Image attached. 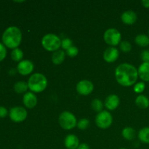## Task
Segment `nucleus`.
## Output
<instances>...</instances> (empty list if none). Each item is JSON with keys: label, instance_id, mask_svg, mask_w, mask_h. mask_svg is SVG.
<instances>
[{"label": "nucleus", "instance_id": "26", "mask_svg": "<svg viewBox=\"0 0 149 149\" xmlns=\"http://www.w3.org/2000/svg\"><path fill=\"white\" fill-rule=\"evenodd\" d=\"M77 127L79 130H84L87 129L90 126V121L87 119H81L77 122Z\"/></svg>", "mask_w": 149, "mask_h": 149}, {"label": "nucleus", "instance_id": "8", "mask_svg": "<svg viewBox=\"0 0 149 149\" xmlns=\"http://www.w3.org/2000/svg\"><path fill=\"white\" fill-rule=\"evenodd\" d=\"M9 116L13 122L20 123L26 120L28 116V112L25 108L21 106H15L10 109Z\"/></svg>", "mask_w": 149, "mask_h": 149}, {"label": "nucleus", "instance_id": "22", "mask_svg": "<svg viewBox=\"0 0 149 149\" xmlns=\"http://www.w3.org/2000/svg\"><path fill=\"white\" fill-rule=\"evenodd\" d=\"M138 138L144 143H149V127H143L138 132Z\"/></svg>", "mask_w": 149, "mask_h": 149}, {"label": "nucleus", "instance_id": "10", "mask_svg": "<svg viewBox=\"0 0 149 149\" xmlns=\"http://www.w3.org/2000/svg\"><path fill=\"white\" fill-rule=\"evenodd\" d=\"M34 65L32 61L29 60H23L18 63L17 65V71L23 76H27L33 71Z\"/></svg>", "mask_w": 149, "mask_h": 149}, {"label": "nucleus", "instance_id": "1", "mask_svg": "<svg viewBox=\"0 0 149 149\" xmlns=\"http://www.w3.org/2000/svg\"><path fill=\"white\" fill-rule=\"evenodd\" d=\"M115 78L123 87L132 86L138 80V69L130 63L120 64L115 70Z\"/></svg>", "mask_w": 149, "mask_h": 149}, {"label": "nucleus", "instance_id": "7", "mask_svg": "<svg viewBox=\"0 0 149 149\" xmlns=\"http://www.w3.org/2000/svg\"><path fill=\"white\" fill-rule=\"evenodd\" d=\"M113 122L111 113L108 111H102L95 117V124L100 129H108Z\"/></svg>", "mask_w": 149, "mask_h": 149}, {"label": "nucleus", "instance_id": "25", "mask_svg": "<svg viewBox=\"0 0 149 149\" xmlns=\"http://www.w3.org/2000/svg\"><path fill=\"white\" fill-rule=\"evenodd\" d=\"M119 47H120V49L123 52H129L132 49V45L128 41L121 42V43L119 44Z\"/></svg>", "mask_w": 149, "mask_h": 149}, {"label": "nucleus", "instance_id": "15", "mask_svg": "<svg viewBox=\"0 0 149 149\" xmlns=\"http://www.w3.org/2000/svg\"><path fill=\"white\" fill-rule=\"evenodd\" d=\"M122 21L126 25H132L136 22L137 15L133 10H127L121 15Z\"/></svg>", "mask_w": 149, "mask_h": 149}, {"label": "nucleus", "instance_id": "30", "mask_svg": "<svg viewBox=\"0 0 149 149\" xmlns=\"http://www.w3.org/2000/svg\"><path fill=\"white\" fill-rule=\"evenodd\" d=\"M7 56V49L6 47L0 42V62L4 60Z\"/></svg>", "mask_w": 149, "mask_h": 149}, {"label": "nucleus", "instance_id": "16", "mask_svg": "<svg viewBox=\"0 0 149 149\" xmlns=\"http://www.w3.org/2000/svg\"><path fill=\"white\" fill-rule=\"evenodd\" d=\"M138 77L144 81H149V63L143 62L138 69Z\"/></svg>", "mask_w": 149, "mask_h": 149}, {"label": "nucleus", "instance_id": "27", "mask_svg": "<svg viewBox=\"0 0 149 149\" xmlns=\"http://www.w3.org/2000/svg\"><path fill=\"white\" fill-rule=\"evenodd\" d=\"M73 46V42L69 38H65L61 40V47L65 51Z\"/></svg>", "mask_w": 149, "mask_h": 149}, {"label": "nucleus", "instance_id": "29", "mask_svg": "<svg viewBox=\"0 0 149 149\" xmlns=\"http://www.w3.org/2000/svg\"><path fill=\"white\" fill-rule=\"evenodd\" d=\"M145 88V83L143 82V81H141V82H138L137 84H135V85L134 86V91L136 93H141L144 91Z\"/></svg>", "mask_w": 149, "mask_h": 149}, {"label": "nucleus", "instance_id": "21", "mask_svg": "<svg viewBox=\"0 0 149 149\" xmlns=\"http://www.w3.org/2000/svg\"><path fill=\"white\" fill-rule=\"evenodd\" d=\"M28 89H29L28 82H26V81H17V82H16L14 85L15 92L18 93V94L26 93Z\"/></svg>", "mask_w": 149, "mask_h": 149}, {"label": "nucleus", "instance_id": "32", "mask_svg": "<svg viewBox=\"0 0 149 149\" xmlns=\"http://www.w3.org/2000/svg\"><path fill=\"white\" fill-rule=\"evenodd\" d=\"M8 114V111L6 108L0 106V118H4Z\"/></svg>", "mask_w": 149, "mask_h": 149}, {"label": "nucleus", "instance_id": "28", "mask_svg": "<svg viewBox=\"0 0 149 149\" xmlns=\"http://www.w3.org/2000/svg\"><path fill=\"white\" fill-rule=\"evenodd\" d=\"M78 53L79 49L76 46H74V45L65 51V54H66L68 56L71 57V58H74V57L77 56V55H78Z\"/></svg>", "mask_w": 149, "mask_h": 149}, {"label": "nucleus", "instance_id": "5", "mask_svg": "<svg viewBox=\"0 0 149 149\" xmlns=\"http://www.w3.org/2000/svg\"><path fill=\"white\" fill-rule=\"evenodd\" d=\"M58 121H59V124L61 127L66 130L74 129L77 125V122H78L76 116L68 111H63L60 114Z\"/></svg>", "mask_w": 149, "mask_h": 149}, {"label": "nucleus", "instance_id": "13", "mask_svg": "<svg viewBox=\"0 0 149 149\" xmlns=\"http://www.w3.org/2000/svg\"><path fill=\"white\" fill-rule=\"evenodd\" d=\"M120 99L116 95H110L105 100L104 106L108 110L113 111L119 106Z\"/></svg>", "mask_w": 149, "mask_h": 149}, {"label": "nucleus", "instance_id": "19", "mask_svg": "<svg viewBox=\"0 0 149 149\" xmlns=\"http://www.w3.org/2000/svg\"><path fill=\"white\" fill-rule=\"evenodd\" d=\"M135 103L141 109H147L149 106V100L146 96L140 95L135 99Z\"/></svg>", "mask_w": 149, "mask_h": 149}, {"label": "nucleus", "instance_id": "2", "mask_svg": "<svg viewBox=\"0 0 149 149\" xmlns=\"http://www.w3.org/2000/svg\"><path fill=\"white\" fill-rule=\"evenodd\" d=\"M3 45L10 49H15L19 47L22 41V32L16 26H10L5 29L2 34Z\"/></svg>", "mask_w": 149, "mask_h": 149}, {"label": "nucleus", "instance_id": "6", "mask_svg": "<svg viewBox=\"0 0 149 149\" xmlns=\"http://www.w3.org/2000/svg\"><path fill=\"white\" fill-rule=\"evenodd\" d=\"M103 39L106 44L110 46L115 47L121 43L122 34L117 29H114V28H111L105 31Z\"/></svg>", "mask_w": 149, "mask_h": 149}, {"label": "nucleus", "instance_id": "36", "mask_svg": "<svg viewBox=\"0 0 149 149\" xmlns=\"http://www.w3.org/2000/svg\"><path fill=\"white\" fill-rule=\"evenodd\" d=\"M148 34H149V31H148Z\"/></svg>", "mask_w": 149, "mask_h": 149}, {"label": "nucleus", "instance_id": "35", "mask_svg": "<svg viewBox=\"0 0 149 149\" xmlns=\"http://www.w3.org/2000/svg\"><path fill=\"white\" fill-rule=\"evenodd\" d=\"M119 149H127V148H119Z\"/></svg>", "mask_w": 149, "mask_h": 149}, {"label": "nucleus", "instance_id": "17", "mask_svg": "<svg viewBox=\"0 0 149 149\" xmlns=\"http://www.w3.org/2000/svg\"><path fill=\"white\" fill-rule=\"evenodd\" d=\"M65 52L61 49L55 51L52 55V62L55 65H61L65 60Z\"/></svg>", "mask_w": 149, "mask_h": 149}, {"label": "nucleus", "instance_id": "3", "mask_svg": "<svg viewBox=\"0 0 149 149\" xmlns=\"http://www.w3.org/2000/svg\"><path fill=\"white\" fill-rule=\"evenodd\" d=\"M29 89L33 93L43 92L47 87V79L44 74L35 73L28 80Z\"/></svg>", "mask_w": 149, "mask_h": 149}, {"label": "nucleus", "instance_id": "14", "mask_svg": "<svg viewBox=\"0 0 149 149\" xmlns=\"http://www.w3.org/2000/svg\"><path fill=\"white\" fill-rule=\"evenodd\" d=\"M79 144L78 137L74 134L68 135L64 140V145L67 149H77Z\"/></svg>", "mask_w": 149, "mask_h": 149}, {"label": "nucleus", "instance_id": "11", "mask_svg": "<svg viewBox=\"0 0 149 149\" xmlns=\"http://www.w3.org/2000/svg\"><path fill=\"white\" fill-rule=\"evenodd\" d=\"M119 56V50L115 47H109L103 52V59L107 63L115 62Z\"/></svg>", "mask_w": 149, "mask_h": 149}, {"label": "nucleus", "instance_id": "34", "mask_svg": "<svg viewBox=\"0 0 149 149\" xmlns=\"http://www.w3.org/2000/svg\"><path fill=\"white\" fill-rule=\"evenodd\" d=\"M141 3H142L143 6L144 7H146V8H149V0H143V1H141Z\"/></svg>", "mask_w": 149, "mask_h": 149}, {"label": "nucleus", "instance_id": "18", "mask_svg": "<svg viewBox=\"0 0 149 149\" xmlns=\"http://www.w3.org/2000/svg\"><path fill=\"white\" fill-rule=\"evenodd\" d=\"M135 130L131 127H126L122 131V135L125 139L132 141L135 138Z\"/></svg>", "mask_w": 149, "mask_h": 149}, {"label": "nucleus", "instance_id": "33", "mask_svg": "<svg viewBox=\"0 0 149 149\" xmlns=\"http://www.w3.org/2000/svg\"><path fill=\"white\" fill-rule=\"evenodd\" d=\"M77 149H90V148L88 144L83 143H80Z\"/></svg>", "mask_w": 149, "mask_h": 149}, {"label": "nucleus", "instance_id": "4", "mask_svg": "<svg viewBox=\"0 0 149 149\" xmlns=\"http://www.w3.org/2000/svg\"><path fill=\"white\" fill-rule=\"evenodd\" d=\"M42 47L49 52H55L61 47V39L55 33H47L42 39Z\"/></svg>", "mask_w": 149, "mask_h": 149}, {"label": "nucleus", "instance_id": "12", "mask_svg": "<svg viewBox=\"0 0 149 149\" xmlns=\"http://www.w3.org/2000/svg\"><path fill=\"white\" fill-rule=\"evenodd\" d=\"M23 103L28 109H33L37 104L36 95L32 92H27L23 95Z\"/></svg>", "mask_w": 149, "mask_h": 149}, {"label": "nucleus", "instance_id": "31", "mask_svg": "<svg viewBox=\"0 0 149 149\" xmlns=\"http://www.w3.org/2000/svg\"><path fill=\"white\" fill-rule=\"evenodd\" d=\"M141 58L145 63H149V50L146 49V50L143 51L141 53Z\"/></svg>", "mask_w": 149, "mask_h": 149}, {"label": "nucleus", "instance_id": "24", "mask_svg": "<svg viewBox=\"0 0 149 149\" xmlns=\"http://www.w3.org/2000/svg\"><path fill=\"white\" fill-rule=\"evenodd\" d=\"M91 106L92 109L96 112H101L102 111H103V106H104V104H103V102L98 98H95L92 101L91 103Z\"/></svg>", "mask_w": 149, "mask_h": 149}, {"label": "nucleus", "instance_id": "20", "mask_svg": "<svg viewBox=\"0 0 149 149\" xmlns=\"http://www.w3.org/2000/svg\"><path fill=\"white\" fill-rule=\"evenodd\" d=\"M135 43L142 47H145L149 45V37L147 35L141 33L138 34L135 39Z\"/></svg>", "mask_w": 149, "mask_h": 149}, {"label": "nucleus", "instance_id": "9", "mask_svg": "<svg viewBox=\"0 0 149 149\" xmlns=\"http://www.w3.org/2000/svg\"><path fill=\"white\" fill-rule=\"evenodd\" d=\"M94 90V85L90 80L84 79L79 81L77 84V91L81 95H88Z\"/></svg>", "mask_w": 149, "mask_h": 149}, {"label": "nucleus", "instance_id": "23", "mask_svg": "<svg viewBox=\"0 0 149 149\" xmlns=\"http://www.w3.org/2000/svg\"><path fill=\"white\" fill-rule=\"evenodd\" d=\"M11 58L14 61H16V62H20L21 61H23V60H22L23 58V51L20 49H19L18 47L13 49V51H12L11 52Z\"/></svg>", "mask_w": 149, "mask_h": 149}]
</instances>
